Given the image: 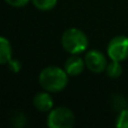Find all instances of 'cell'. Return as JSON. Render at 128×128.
<instances>
[{"label":"cell","mask_w":128,"mask_h":128,"mask_svg":"<svg viewBox=\"0 0 128 128\" xmlns=\"http://www.w3.org/2000/svg\"><path fill=\"white\" fill-rule=\"evenodd\" d=\"M68 76L70 75L64 68H61L58 66H47L40 73L38 81L45 91L58 93L68 86Z\"/></svg>","instance_id":"cell-1"},{"label":"cell","mask_w":128,"mask_h":128,"mask_svg":"<svg viewBox=\"0 0 128 128\" xmlns=\"http://www.w3.org/2000/svg\"><path fill=\"white\" fill-rule=\"evenodd\" d=\"M62 46L71 55H79L83 53L89 46L86 35L79 28H68L62 35Z\"/></svg>","instance_id":"cell-2"},{"label":"cell","mask_w":128,"mask_h":128,"mask_svg":"<svg viewBox=\"0 0 128 128\" xmlns=\"http://www.w3.org/2000/svg\"><path fill=\"white\" fill-rule=\"evenodd\" d=\"M75 122L74 114L66 107H58L50 111L47 126L50 128H71Z\"/></svg>","instance_id":"cell-3"},{"label":"cell","mask_w":128,"mask_h":128,"mask_svg":"<svg viewBox=\"0 0 128 128\" xmlns=\"http://www.w3.org/2000/svg\"><path fill=\"white\" fill-rule=\"evenodd\" d=\"M107 53L111 61L122 62L128 58V37L116 36L108 43Z\"/></svg>","instance_id":"cell-4"},{"label":"cell","mask_w":128,"mask_h":128,"mask_svg":"<svg viewBox=\"0 0 128 128\" xmlns=\"http://www.w3.org/2000/svg\"><path fill=\"white\" fill-rule=\"evenodd\" d=\"M84 62L88 70L92 73H101L106 71L108 62L107 58L101 52L96 51V50H91L90 52L86 54L84 58Z\"/></svg>","instance_id":"cell-5"},{"label":"cell","mask_w":128,"mask_h":128,"mask_svg":"<svg viewBox=\"0 0 128 128\" xmlns=\"http://www.w3.org/2000/svg\"><path fill=\"white\" fill-rule=\"evenodd\" d=\"M86 68V62L79 55H72L66 60L64 64V70L70 76H78L83 72Z\"/></svg>","instance_id":"cell-6"},{"label":"cell","mask_w":128,"mask_h":128,"mask_svg":"<svg viewBox=\"0 0 128 128\" xmlns=\"http://www.w3.org/2000/svg\"><path fill=\"white\" fill-rule=\"evenodd\" d=\"M34 106L40 112H50L54 107V101L48 91L38 92L34 97Z\"/></svg>","instance_id":"cell-7"},{"label":"cell","mask_w":128,"mask_h":128,"mask_svg":"<svg viewBox=\"0 0 128 128\" xmlns=\"http://www.w3.org/2000/svg\"><path fill=\"white\" fill-rule=\"evenodd\" d=\"M12 55V48L11 44L6 37L0 38V63L7 64L11 61Z\"/></svg>","instance_id":"cell-8"},{"label":"cell","mask_w":128,"mask_h":128,"mask_svg":"<svg viewBox=\"0 0 128 128\" xmlns=\"http://www.w3.org/2000/svg\"><path fill=\"white\" fill-rule=\"evenodd\" d=\"M107 75L111 79H117L120 75L122 74V66L120 62H117V61H111L110 63L107 65L106 68Z\"/></svg>","instance_id":"cell-9"},{"label":"cell","mask_w":128,"mask_h":128,"mask_svg":"<svg viewBox=\"0 0 128 128\" xmlns=\"http://www.w3.org/2000/svg\"><path fill=\"white\" fill-rule=\"evenodd\" d=\"M33 4L40 11H50L56 6L58 0H32Z\"/></svg>","instance_id":"cell-10"},{"label":"cell","mask_w":128,"mask_h":128,"mask_svg":"<svg viewBox=\"0 0 128 128\" xmlns=\"http://www.w3.org/2000/svg\"><path fill=\"white\" fill-rule=\"evenodd\" d=\"M10 120H11V122H12V125L15 127L22 128L26 125L27 117L25 116L24 112H22V111H14V112L11 114Z\"/></svg>","instance_id":"cell-11"},{"label":"cell","mask_w":128,"mask_h":128,"mask_svg":"<svg viewBox=\"0 0 128 128\" xmlns=\"http://www.w3.org/2000/svg\"><path fill=\"white\" fill-rule=\"evenodd\" d=\"M127 102H126V99H125L122 96H119V94H114L112 98H111V107H112L114 110L118 111V112H120L122 110L126 109Z\"/></svg>","instance_id":"cell-12"},{"label":"cell","mask_w":128,"mask_h":128,"mask_svg":"<svg viewBox=\"0 0 128 128\" xmlns=\"http://www.w3.org/2000/svg\"><path fill=\"white\" fill-rule=\"evenodd\" d=\"M116 126L119 128H128V109H124L119 112L116 120Z\"/></svg>","instance_id":"cell-13"},{"label":"cell","mask_w":128,"mask_h":128,"mask_svg":"<svg viewBox=\"0 0 128 128\" xmlns=\"http://www.w3.org/2000/svg\"><path fill=\"white\" fill-rule=\"evenodd\" d=\"M9 6L12 7H17V8H20V7H24L28 4L30 0H4Z\"/></svg>","instance_id":"cell-14"},{"label":"cell","mask_w":128,"mask_h":128,"mask_svg":"<svg viewBox=\"0 0 128 128\" xmlns=\"http://www.w3.org/2000/svg\"><path fill=\"white\" fill-rule=\"evenodd\" d=\"M9 68L12 72H18L20 70V63L17 62V61H10L9 62Z\"/></svg>","instance_id":"cell-15"},{"label":"cell","mask_w":128,"mask_h":128,"mask_svg":"<svg viewBox=\"0 0 128 128\" xmlns=\"http://www.w3.org/2000/svg\"><path fill=\"white\" fill-rule=\"evenodd\" d=\"M127 101H128V99H127Z\"/></svg>","instance_id":"cell-16"}]
</instances>
